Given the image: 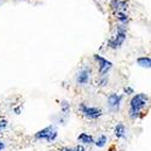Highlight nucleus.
<instances>
[{
  "instance_id": "f3484780",
  "label": "nucleus",
  "mask_w": 151,
  "mask_h": 151,
  "mask_svg": "<svg viewBox=\"0 0 151 151\" xmlns=\"http://www.w3.org/2000/svg\"><path fill=\"white\" fill-rule=\"evenodd\" d=\"M99 86H102V87H104V86H106L108 83H109V79L106 78V76H100V80H99Z\"/></svg>"
},
{
  "instance_id": "a211bd4d",
  "label": "nucleus",
  "mask_w": 151,
  "mask_h": 151,
  "mask_svg": "<svg viewBox=\"0 0 151 151\" xmlns=\"http://www.w3.org/2000/svg\"><path fill=\"white\" fill-rule=\"evenodd\" d=\"M57 151H75V147H68V146H63V147L58 149Z\"/></svg>"
},
{
  "instance_id": "9b49d317",
  "label": "nucleus",
  "mask_w": 151,
  "mask_h": 151,
  "mask_svg": "<svg viewBox=\"0 0 151 151\" xmlns=\"http://www.w3.org/2000/svg\"><path fill=\"white\" fill-rule=\"evenodd\" d=\"M137 64L140 68L150 69L151 68V58L149 56H140L137 58Z\"/></svg>"
},
{
  "instance_id": "4468645a",
  "label": "nucleus",
  "mask_w": 151,
  "mask_h": 151,
  "mask_svg": "<svg viewBox=\"0 0 151 151\" xmlns=\"http://www.w3.org/2000/svg\"><path fill=\"white\" fill-rule=\"evenodd\" d=\"M60 111H62V114L63 115H67L70 112V103L68 102V100H62V103H60Z\"/></svg>"
},
{
  "instance_id": "9d476101",
  "label": "nucleus",
  "mask_w": 151,
  "mask_h": 151,
  "mask_svg": "<svg viewBox=\"0 0 151 151\" xmlns=\"http://www.w3.org/2000/svg\"><path fill=\"white\" fill-rule=\"evenodd\" d=\"M78 142L80 143V144H82V145H93V143H94V138H93V135L91 134V133H88V132H82V133H80L79 135H78Z\"/></svg>"
},
{
  "instance_id": "0eeeda50",
  "label": "nucleus",
  "mask_w": 151,
  "mask_h": 151,
  "mask_svg": "<svg viewBox=\"0 0 151 151\" xmlns=\"http://www.w3.org/2000/svg\"><path fill=\"white\" fill-rule=\"evenodd\" d=\"M123 100V94H119V93H111L106 98V106L109 108L110 111L112 112H117L121 108Z\"/></svg>"
},
{
  "instance_id": "20e7f679",
  "label": "nucleus",
  "mask_w": 151,
  "mask_h": 151,
  "mask_svg": "<svg viewBox=\"0 0 151 151\" xmlns=\"http://www.w3.org/2000/svg\"><path fill=\"white\" fill-rule=\"evenodd\" d=\"M79 110L82 114L83 117H86L87 120H92L96 121L98 119H100L103 116V110L99 106H92L86 103H80L79 104Z\"/></svg>"
},
{
  "instance_id": "ddd939ff",
  "label": "nucleus",
  "mask_w": 151,
  "mask_h": 151,
  "mask_svg": "<svg viewBox=\"0 0 151 151\" xmlns=\"http://www.w3.org/2000/svg\"><path fill=\"white\" fill-rule=\"evenodd\" d=\"M108 137L105 135V134H100L98 138H97V139L94 140V145L98 147V149H103V147H105V145L108 144Z\"/></svg>"
},
{
  "instance_id": "2eb2a0df",
  "label": "nucleus",
  "mask_w": 151,
  "mask_h": 151,
  "mask_svg": "<svg viewBox=\"0 0 151 151\" xmlns=\"http://www.w3.org/2000/svg\"><path fill=\"white\" fill-rule=\"evenodd\" d=\"M7 126H9L7 120H5V119H0V132H4V131L7 128Z\"/></svg>"
},
{
  "instance_id": "f8f14e48",
  "label": "nucleus",
  "mask_w": 151,
  "mask_h": 151,
  "mask_svg": "<svg viewBox=\"0 0 151 151\" xmlns=\"http://www.w3.org/2000/svg\"><path fill=\"white\" fill-rule=\"evenodd\" d=\"M114 14H115V17L120 24H126V26H127L128 22H129V17L127 15V11H119V12H114Z\"/></svg>"
},
{
  "instance_id": "423d86ee",
  "label": "nucleus",
  "mask_w": 151,
  "mask_h": 151,
  "mask_svg": "<svg viewBox=\"0 0 151 151\" xmlns=\"http://www.w3.org/2000/svg\"><path fill=\"white\" fill-rule=\"evenodd\" d=\"M91 76H92V70L88 67H82L78 74L75 76V81H76L78 86H87L91 81Z\"/></svg>"
},
{
  "instance_id": "39448f33",
  "label": "nucleus",
  "mask_w": 151,
  "mask_h": 151,
  "mask_svg": "<svg viewBox=\"0 0 151 151\" xmlns=\"http://www.w3.org/2000/svg\"><path fill=\"white\" fill-rule=\"evenodd\" d=\"M93 58L98 64V75L99 76H106V75L109 74V71L112 69V67H114L112 62H110L108 58L100 56L98 53H96L93 56Z\"/></svg>"
},
{
  "instance_id": "6ab92c4d",
  "label": "nucleus",
  "mask_w": 151,
  "mask_h": 151,
  "mask_svg": "<svg viewBox=\"0 0 151 151\" xmlns=\"http://www.w3.org/2000/svg\"><path fill=\"white\" fill-rule=\"evenodd\" d=\"M75 151H87V150H86L85 145L79 144V145H76V147H75Z\"/></svg>"
},
{
  "instance_id": "dca6fc26",
  "label": "nucleus",
  "mask_w": 151,
  "mask_h": 151,
  "mask_svg": "<svg viewBox=\"0 0 151 151\" xmlns=\"http://www.w3.org/2000/svg\"><path fill=\"white\" fill-rule=\"evenodd\" d=\"M123 94H126V96H132V94H134L133 87H129V86L124 87V88H123Z\"/></svg>"
},
{
  "instance_id": "f257e3e1",
  "label": "nucleus",
  "mask_w": 151,
  "mask_h": 151,
  "mask_svg": "<svg viewBox=\"0 0 151 151\" xmlns=\"http://www.w3.org/2000/svg\"><path fill=\"white\" fill-rule=\"evenodd\" d=\"M149 104V96L145 93H137L129 100L128 108V116L131 120H137L140 116L143 110Z\"/></svg>"
},
{
  "instance_id": "7ed1b4c3",
  "label": "nucleus",
  "mask_w": 151,
  "mask_h": 151,
  "mask_svg": "<svg viewBox=\"0 0 151 151\" xmlns=\"http://www.w3.org/2000/svg\"><path fill=\"white\" fill-rule=\"evenodd\" d=\"M57 138H58V131L55 124H50L34 134L35 140H45L47 143H55Z\"/></svg>"
},
{
  "instance_id": "6e6552de",
  "label": "nucleus",
  "mask_w": 151,
  "mask_h": 151,
  "mask_svg": "<svg viewBox=\"0 0 151 151\" xmlns=\"http://www.w3.org/2000/svg\"><path fill=\"white\" fill-rule=\"evenodd\" d=\"M110 9L114 12L127 11L128 1H127V0H111V1H110Z\"/></svg>"
},
{
  "instance_id": "f03ea898",
  "label": "nucleus",
  "mask_w": 151,
  "mask_h": 151,
  "mask_svg": "<svg viewBox=\"0 0 151 151\" xmlns=\"http://www.w3.org/2000/svg\"><path fill=\"white\" fill-rule=\"evenodd\" d=\"M127 39V27L126 24H120L116 28V33L106 41V47L111 50H120Z\"/></svg>"
},
{
  "instance_id": "412c9836",
  "label": "nucleus",
  "mask_w": 151,
  "mask_h": 151,
  "mask_svg": "<svg viewBox=\"0 0 151 151\" xmlns=\"http://www.w3.org/2000/svg\"><path fill=\"white\" fill-rule=\"evenodd\" d=\"M90 151H93V150H90Z\"/></svg>"
},
{
  "instance_id": "1a4fd4ad",
  "label": "nucleus",
  "mask_w": 151,
  "mask_h": 151,
  "mask_svg": "<svg viewBox=\"0 0 151 151\" xmlns=\"http://www.w3.org/2000/svg\"><path fill=\"white\" fill-rule=\"evenodd\" d=\"M114 135L117 139H126L127 137V128L122 122H117L114 127Z\"/></svg>"
},
{
  "instance_id": "aec40b11",
  "label": "nucleus",
  "mask_w": 151,
  "mask_h": 151,
  "mask_svg": "<svg viewBox=\"0 0 151 151\" xmlns=\"http://www.w3.org/2000/svg\"><path fill=\"white\" fill-rule=\"evenodd\" d=\"M5 149H6V144L1 139H0V151H4Z\"/></svg>"
}]
</instances>
